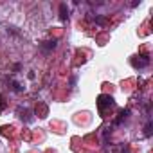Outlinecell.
Segmentation results:
<instances>
[{
    "instance_id": "5b68a950",
    "label": "cell",
    "mask_w": 153,
    "mask_h": 153,
    "mask_svg": "<svg viewBox=\"0 0 153 153\" xmlns=\"http://www.w3.org/2000/svg\"><path fill=\"white\" fill-rule=\"evenodd\" d=\"M59 20H61V22H67V20H68V7H67L65 2L59 4Z\"/></svg>"
},
{
    "instance_id": "277c9868",
    "label": "cell",
    "mask_w": 153,
    "mask_h": 153,
    "mask_svg": "<svg viewBox=\"0 0 153 153\" xmlns=\"http://www.w3.org/2000/svg\"><path fill=\"white\" fill-rule=\"evenodd\" d=\"M40 47H42V51H43V52H51V51H54V49H56V40H47V42H43Z\"/></svg>"
},
{
    "instance_id": "3957f363",
    "label": "cell",
    "mask_w": 153,
    "mask_h": 153,
    "mask_svg": "<svg viewBox=\"0 0 153 153\" xmlns=\"http://www.w3.org/2000/svg\"><path fill=\"white\" fill-rule=\"evenodd\" d=\"M20 119H22L24 123H31L34 117H33V112H31L29 108H24V110L20 108Z\"/></svg>"
},
{
    "instance_id": "6da1fadb",
    "label": "cell",
    "mask_w": 153,
    "mask_h": 153,
    "mask_svg": "<svg viewBox=\"0 0 153 153\" xmlns=\"http://www.w3.org/2000/svg\"><path fill=\"white\" fill-rule=\"evenodd\" d=\"M115 106V101H114V97L112 96H108V94H101L99 97H97V108H99V114L101 115H105L108 110H112Z\"/></svg>"
},
{
    "instance_id": "7a4b0ae2",
    "label": "cell",
    "mask_w": 153,
    "mask_h": 153,
    "mask_svg": "<svg viewBox=\"0 0 153 153\" xmlns=\"http://www.w3.org/2000/svg\"><path fill=\"white\" fill-rule=\"evenodd\" d=\"M130 63H131L133 68H146L149 65V58L148 56H133L130 59Z\"/></svg>"
},
{
    "instance_id": "ba28073f",
    "label": "cell",
    "mask_w": 153,
    "mask_h": 153,
    "mask_svg": "<svg viewBox=\"0 0 153 153\" xmlns=\"http://www.w3.org/2000/svg\"><path fill=\"white\" fill-rule=\"evenodd\" d=\"M11 88H13L15 92H24V87H22L18 81H11Z\"/></svg>"
},
{
    "instance_id": "30bf717a",
    "label": "cell",
    "mask_w": 153,
    "mask_h": 153,
    "mask_svg": "<svg viewBox=\"0 0 153 153\" xmlns=\"http://www.w3.org/2000/svg\"><path fill=\"white\" fill-rule=\"evenodd\" d=\"M96 22L103 25V24H106V18H101V16H96Z\"/></svg>"
},
{
    "instance_id": "8fae6325",
    "label": "cell",
    "mask_w": 153,
    "mask_h": 153,
    "mask_svg": "<svg viewBox=\"0 0 153 153\" xmlns=\"http://www.w3.org/2000/svg\"><path fill=\"white\" fill-rule=\"evenodd\" d=\"M20 68H22V65H20V63H16V65H15V67H13V70H15V72H18V70H20Z\"/></svg>"
},
{
    "instance_id": "52a82bcc",
    "label": "cell",
    "mask_w": 153,
    "mask_h": 153,
    "mask_svg": "<svg viewBox=\"0 0 153 153\" xmlns=\"http://www.w3.org/2000/svg\"><path fill=\"white\" fill-rule=\"evenodd\" d=\"M151 133H153V123L148 121L146 126H144V137H151Z\"/></svg>"
},
{
    "instance_id": "9c48e42d",
    "label": "cell",
    "mask_w": 153,
    "mask_h": 153,
    "mask_svg": "<svg viewBox=\"0 0 153 153\" xmlns=\"http://www.w3.org/2000/svg\"><path fill=\"white\" fill-rule=\"evenodd\" d=\"M6 106H7V103H6V97H4V94H0V114H2V112L6 110Z\"/></svg>"
},
{
    "instance_id": "8992f818",
    "label": "cell",
    "mask_w": 153,
    "mask_h": 153,
    "mask_svg": "<svg viewBox=\"0 0 153 153\" xmlns=\"http://www.w3.org/2000/svg\"><path fill=\"white\" fill-rule=\"evenodd\" d=\"M128 115H130V110H128V108H126V110H123V112L119 114V117H117V119L114 121V124H115V126L123 124V121H126V119H128Z\"/></svg>"
}]
</instances>
